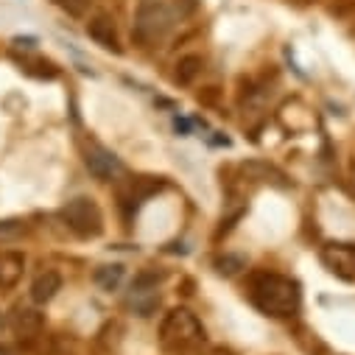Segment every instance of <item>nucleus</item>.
I'll list each match as a JSON object with an SVG mask.
<instances>
[{"instance_id": "nucleus-1", "label": "nucleus", "mask_w": 355, "mask_h": 355, "mask_svg": "<svg viewBox=\"0 0 355 355\" xmlns=\"http://www.w3.org/2000/svg\"><path fill=\"white\" fill-rule=\"evenodd\" d=\"M252 302L269 316H294L300 311L302 294L297 280L283 275H257L252 280Z\"/></svg>"}, {"instance_id": "nucleus-2", "label": "nucleus", "mask_w": 355, "mask_h": 355, "mask_svg": "<svg viewBox=\"0 0 355 355\" xmlns=\"http://www.w3.org/2000/svg\"><path fill=\"white\" fill-rule=\"evenodd\" d=\"M176 26V12L168 0H140L132 23V37L140 48L159 45Z\"/></svg>"}, {"instance_id": "nucleus-3", "label": "nucleus", "mask_w": 355, "mask_h": 355, "mask_svg": "<svg viewBox=\"0 0 355 355\" xmlns=\"http://www.w3.org/2000/svg\"><path fill=\"white\" fill-rule=\"evenodd\" d=\"M159 341L171 352H191L205 341V327L188 308H173L159 324Z\"/></svg>"}, {"instance_id": "nucleus-4", "label": "nucleus", "mask_w": 355, "mask_h": 355, "mask_svg": "<svg viewBox=\"0 0 355 355\" xmlns=\"http://www.w3.org/2000/svg\"><path fill=\"white\" fill-rule=\"evenodd\" d=\"M62 218H64L67 230H73L81 238H96L104 230V216H101L98 205L93 199H84V196L67 202L62 207Z\"/></svg>"}, {"instance_id": "nucleus-5", "label": "nucleus", "mask_w": 355, "mask_h": 355, "mask_svg": "<svg viewBox=\"0 0 355 355\" xmlns=\"http://www.w3.org/2000/svg\"><path fill=\"white\" fill-rule=\"evenodd\" d=\"M84 162H87V171H90L96 180H101V182H112L115 176L123 173V162L110 148H104V146H90Z\"/></svg>"}, {"instance_id": "nucleus-6", "label": "nucleus", "mask_w": 355, "mask_h": 355, "mask_svg": "<svg viewBox=\"0 0 355 355\" xmlns=\"http://www.w3.org/2000/svg\"><path fill=\"white\" fill-rule=\"evenodd\" d=\"M322 263L344 280L355 277V246L352 243H327L322 249Z\"/></svg>"}, {"instance_id": "nucleus-7", "label": "nucleus", "mask_w": 355, "mask_h": 355, "mask_svg": "<svg viewBox=\"0 0 355 355\" xmlns=\"http://www.w3.org/2000/svg\"><path fill=\"white\" fill-rule=\"evenodd\" d=\"M87 37H90L96 45L107 48V51H121V37H118V26L110 15H96L90 17V23H87Z\"/></svg>"}, {"instance_id": "nucleus-8", "label": "nucleus", "mask_w": 355, "mask_h": 355, "mask_svg": "<svg viewBox=\"0 0 355 355\" xmlns=\"http://www.w3.org/2000/svg\"><path fill=\"white\" fill-rule=\"evenodd\" d=\"M154 280L151 277H140L135 286H132V294H129V305L140 313V316H151V311L157 308L159 297L154 294Z\"/></svg>"}, {"instance_id": "nucleus-9", "label": "nucleus", "mask_w": 355, "mask_h": 355, "mask_svg": "<svg viewBox=\"0 0 355 355\" xmlns=\"http://www.w3.org/2000/svg\"><path fill=\"white\" fill-rule=\"evenodd\" d=\"M26 272V254L0 252V288H15Z\"/></svg>"}, {"instance_id": "nucleus-10", "label": "nucleus", "mask_w": 355, "mask_h": 355, "mask_svg": "<svg viewBox=\"0 0 355 355\" xmlns=\"http://www.w3.org/2000/svg\"><path fill=\"white\" fill-rule=\"evenodd\" d=\"M62 288V275L59 272H42L34 283H31V300L37 302V305H45V302H51L53 297H56V291Z\"/></svg>"}, {"instance_id": "nucleus-11", "label": "nucleus", "mask_w": 355, "mask_h": 355, "mask_svg": "<svg viewBox=\"0 0 355 355\" xmlns=\"http://www.w3.org/2000/svg\"><path fill=\"white\" fill-rule=\"evenodd\" d=\"M42 324H45V319H42V313L34 311V308H17V311L12 313V327H15L20 336H34V333L42 330Z\"/></svg>"}, {"instance_id": "nucleus-12", "label": "nucleus", "mask_w": 355, "mask_h": 355, "mask_svg": "<svg viewBox=\"0 0 355 355\" xmlns=\"http://www.w3.org/2000/svg\"><path fill=\"white\" fill-rule=\"evenodd\" d=\"M202 67H205L202 56H196V53L182 56L180 62H176V81H180V84H193L196 76L202 73Z\"/></svg>"}, {"instance_id": "nucleus-13", "label": "nucleus", "mask_w": 355, "mask_h": 355, "mask_svg": "<svg viewBox=\"0 0 355 355\" xmlns=\"http://www.w3.org/2000/svg\"><path fill=\"white\" fill-rule=\"evenodd\" d=\"M96 283L104 291H115L123 283V266H101V269H96Z\"/></svg>"}, {"instance_id": "nucleus-14", "label": "nucleus", "mask_w": 355, "mask_h": 355, "mask_svg": "<svg viewBox=\"0 0 355 355\" xmlns=\"http://www.w3.org/2000/svg\"><path fill=\"white\" fill-rule=\"evenodd\" d=\"M23 235H26V221H20V218L0 221V243H17Z\"/></svg>"}, {"instance_id": "nucleus-15", "label": "nucleus", "mask_w": 355, "mask_h": 355, "mask_svg": "<svg viewBox=\"0 0 355 355\" xmlns=\"http://www.w3.org/2000/svg\"><path fill=\"white\" fill-rule=\"evenodd\" d=\"M53 3H56L62 12H67L70 17H84L87 12H90L93 0H53Z\"/></svg>"}, {"instance_id": "nucleus-16", "label": "nucleus", "mask_w": 355, "mask_h": 355, "mask_svg": "<svg viewBox=\"0 0 355 355\" xmlns=\"http://www.w3.org/2000/svg\"><path fill=\"white\" fill-rule=\"evenodd\" d=\"M3 324H6V322H3V316H0V330H3Z\"/></svg>"}]
</instances>
